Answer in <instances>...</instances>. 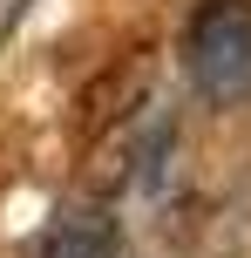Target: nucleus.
Instances as JSON below:
<instances>
[{"mask_svg":"<svg viewBox=\"0 0 251 258\" xmlns=\"http://www.w3.org/2000/svg\"><path fill=\"white\" fill-rule=\"evenodd\" d=\"M34 258H122V231L102 204H75L34 238Z\"/></svg>","mask_w":251,"mask_h":258,"instance_id":"nucleus-2","label":"nucleus"},{"mask_svg":"<svg viewBox=\"0 0 251 258\" xmlns=\"http://www.w3.org/2000/svg\"><path fill=\"white\" fill-rule=\"evenodd\" d=\"M184 75L211 109L251 102V0H197L190 7Z\"/></svg>","mask_w":251,"mask_h":258,"instance_id":"nucleus-1","label":"nucleus"}]
</instances>
